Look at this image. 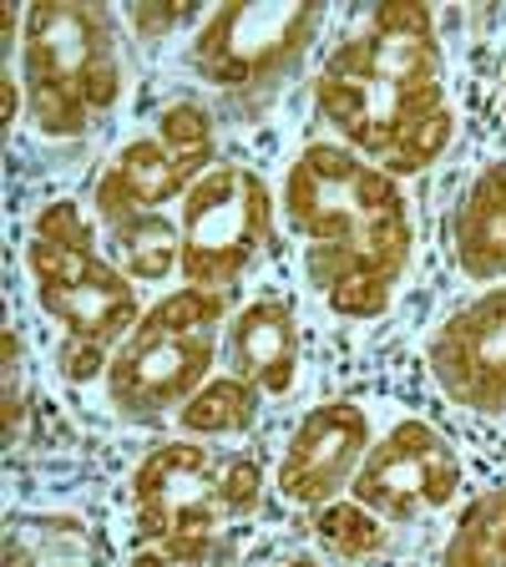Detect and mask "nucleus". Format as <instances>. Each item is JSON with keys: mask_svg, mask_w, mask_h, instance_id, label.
I'll return each instance as SVG.
<instances>
[{"mask_svg": "<svg viewBox=\"0 0 506 567\" xmlns=\"http://www.w3.org/2000/svg\"><path fill=\"white\" fill-rule=\"evenodd\" d=\"M314 106L334 137L390 177H415L456 137L436 16L425 6H375L324 56Z\"/></svg>", "mask_w": 506, "mask_h": 567, "instance_id": "obj_1", "label": "nucleus"}, {"mask_svg": "<svg viewBox=\"0 0 506 567\" xmlns=\"http://www.w3.org/2000/svg\"><path fill=\"white\" fill-rule=\"evenodd\" d=\"M283 218L304 244V279L340 319H380L411 269L415 218L401 177L344 142H309L283 173Z\"/></svg>", "mask_w": 506, "mask_h": 567, "instance_id": "obj_2", "label": "nucleus"}, {"mask_svg": "<svg viewBox=\"0 0 506 567\" xmlns=\"http://www.w3.org/2000/svg\"><path fill=\"white\" fill-rule=\"evenodd\" d=\"M25 274H31L35 305L47 309V319L61 330V375L76 380V385L106 375L117 344L142 319V305L137 284L122 274V264L102 254L92 218L71 198H51L31 218Z\"/></svg>", "mask_w": 506, "mask_h": 567, "instance_id": "obj_3", "label": "nucleus"}, {"mask_svg": "<svg viewBox=\"0 0 506 567\" xmlns=\"http://www.w3.org/2000/svg\"><path fill=\"white\" fill-rule=\"evenodd\" d=\"M21 86L25 117L41 137L76 142L96 132L122 102L117 21L86 0H41L21 21Z\"/></svg>", "mask_w": 506, "mask_h": 567, "instance_id": "obj_4", "label": "nucleus"}, {"mask_svg": "<svg viewBox=\"0 0 506 567\" xmlns=\"http://www.w3.org/2000/svg\"><path fill=\"white\" fill-rule=\"evenodd\" d=\"M319 31H324V6H304V0H289V6H264V0L213 6L193 31L188 51H183V66L238 122H259L304 71Z\"/></svg>", "mask_w": 506, "mask_h": 567, "instance_id": "obj_5", "label": "nucleus"}, {"mask_svg": "<svg viewBox=\"0 0 506 567\" xmlns=\"http://www.w3.org/2000/svg\"><path fill=\"white\" fill-rule=\"evenodd\" d=\"M224 319L228 299L208 289H173L153 309H142L102 375L112 415L127 425H157L167 415L177 421V411L213 380Z\"/></svg>", "mask_w": 506, "mask_h": 567, "instance_id": "obj_6", "label": "nucleus"}, {"mask_svg": "<svg viewBox=\"0 0 506 567\" xmlns=\"http://www.w3.org/2000/svg\"><path fill=\"white\" fill-rule=\"evenodd\" d=\"M264 496V466L244 451H218L208 441H157L132 472V522L142 543L218 532L244 522Z\"/></svg>", "mask_w": 506, "mask_h": 567, "instance_id": "obj_7", "label": "nucleus"}, {"mask_svg": "<svg viewBox=\"0 0 506 567\" xmlns=\"http://www.w3.org/2000/svg\"><path fill=\"white\" fill-rule=\"evenodd\" d=\"M183 279L188 289L234 295L238 284L264 264L273 238V193L254 167L213 163L198 188L183 198Z\"/></svg>", "mask_w": 506, "mask_h": 567, "instance_id": "obj_8", "label": "nucleus"}, {"mask_svg": "<svg viewBox=\"0 0 506 567\" xmlns=\"http://www.w3.org/2000/svg\"><path fill=\"white\" fill-rule=\"evenodd\" d=\"M218 163V132L203 102H173L157 112V127L132 137L102 167L92 188L96 224L127 213H163V203L188 198L198 177Z\"/></svg>", "mask_w": 506, "mask_h": 567, "instance_id": "obj_9", "label": "nucleus"}, {"mask_svg": "<svg viewBox=\"0 0 506 567\" xmlns=\"http://www.w3.org/2000/svg\"><path fill=\"white\" fill-rule=\"evenodd\" d=\"M461 492V456L431 421H395L370 446L350 496L385 522L431 517Z\"/></svg>", "mask_w": 506, "mask_h": 567, "instance_id": "obj_10", "label": "nucleus"}, {"mask_svg": "<svg viewBox=\"0 0 506 567\" xmlns=\"http://www.w3.org/2000/svg\"><path fill=\"white\" fill-rule=\"evenodd\" d=\"M441 395L461 411L506 415V284L466 299L425 344Z\"/></svg>", "mask_w": 506, "mask_h": 567, "instance_id": "obj_11", "label": "nucleus"}, {"mask_svg": "<svg viewBox=\"0 0 506 567\" xmlns=\"http://www.w3.org/2000/svg\"><path fill=\"white\" fill-rule=\"evenodd\" d=\"M370 415L354 401H324L295 425V436L279 456V496L295 507H330L350 492L370 456Z\"/></svg>", "mask_w": 506, "mask_h": 567, "instance_id": "obj_12", "label": "nucleus"}, {"mask_svg": "<svg viewBox=\"0 0 506 567\" xmlns=\"http://www.w3.org/2000/svg\"><path fill=\"white\" fill-rule=\"evenodd\" d=\"M228 370L264 395H289L299 380V319L283 299H254L224 330Z\"/></svg>", "mask_w": 506, "mask_h": 567, "instance_id": "obj_13", "label": "nucleus"}, {"mask_svg": "<svg viewBox=\"0 0 506 567\" xmlns=\"http://www.w3.org/2000/svg\"><path fill=\"white\" fill-rule=\"evenodd\" d=\"M451 254L476 284H506V157L486 163L451 208Z\"/></svg>", "mask_w": 506, "mask_h": 567, "instance_id": "obj_14", "label": "nucleus"}, {"mask_svg": "<svg viewBox=\"0 0 506 567\" xmlns=\"http://www.w3.org/2000/svg\"><path fill=\"white\" fill-rule=\"evenodd\" d=\"M106 537L71 512H25L6 527V567H106Z\"/></svg>", "mask_w": 506, "mask_h": 567, "instance_id": "obj_15", "label": "nucleus"}, {"mask_svg": "<svg viewBox=\"0 0 506 567\" xmlns=\"http://www.w3.org/2000/svg\"><path fill=\"white\" fill-rule=\"evenodd\" d=\"M264 395L259 385H248L244 375H213L208 385L177 411V431L193 441H228V436H248L264 415Z\"/></svg>", "mask_w": 506, "mask_h": 567, "instance_id": "obj_16", "label": "nucleus"}, {"mask_svg": "<svg viewBox=\"0 0 506 567\" xmlns=\"http://www.w3.org/2000/svg\"><path fill=\"white\" fill-rule=\"evenodd\" d=\"M102 228L132 284H157L183 269V228L167 213H127V218H112Z\"/></svg>", "mask_w": 506, "mask_h": 567, "instance_id": "obj_17", "label": "nucleus"}, {"mask_svg": "<svg viewBox=\"0 0 506 567\" xmlns=\"http://www.w3.org/2000/svg\"><path fill=\"white\" fill-rule=\"evenodd\" d=\"M441 567H506V486H492L461 512Z\"/></svg>", "mask_w": 506, "mask_h": 567, "instance_id": "obj_18", "label": "nucleus"}, {"mask_svg": "<svg viewBox=\"0 0 506 567\" xmlns=\"http://www.w3.org/2000/svg\"><path fill=\"white\" fill-rule=\"evenodd\" d=\"M314 537L340 563H365V557H380L390 547V522L380 512H370L365 502L340 496V502L314 512Z\"/></svg>", "mask_w": 506, "mask_h": 567, "instance_id": "obj_19", "label": "nucleus"}, {"mask_svg": "<svg viewBox=\"0 0 506 567\" xmlns=\"http://www.w3.org/2000/svg\"><path fill=\"white\" fill-rule=\"evenodd\" d=\"M238 537L228 532H183V537H157L142 543V553L132 557V567H238Z\"/></svg>", "mask_w": 506, "mask_h": 567, "instance_id": "obj_20", "label": "nucleus"}, {"mask_svg": "<svg viewBox=\"0 0 506 567\" xmlns=\"http://www.w3.org/2000/svg\"><path fill=\"white\" fill-rule=\"evenodd\" d=\"M198 21V6H188V0H137V6H127V25L137 41H147V47H157V41H167V35H177L183 25Z\"/></svg>", "mask_w": 506, "mask_h": 567, "instance_id": "obj_21", "label": "nucleus"}, {"mask_svg": "<svg viewBox=\"0 0 506 567\" xmlns=\"http://www.w3.org/2000/svg\"><path fill=\"white\" fill-rule=\"evenodd\" d=\"M25 344L21 330L6 324V441H21V421H25Z\"/></svg>", "mask_w": 506, "mask_h": 567, "instance_id": "obj_22", "label": "nucleus"}, {"mask_svg": "<svg viewBox=\"0 0 506 567\" xmlns=\"http://www.w3.org/2000/svg\"><path fill=\"white\" fill-rule=\"evenodd\" d=\"M279 567H319L314 557H289V563H279Z\"/></svg>", "mask_w": 506, "mask_h": 567, "instance_id": "obj_23", "label": "nucleus"}]
</instances>
